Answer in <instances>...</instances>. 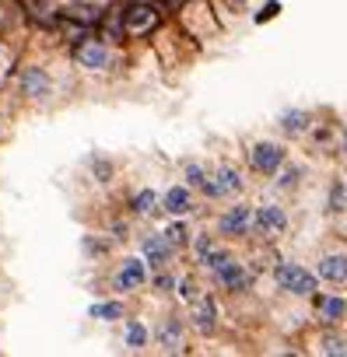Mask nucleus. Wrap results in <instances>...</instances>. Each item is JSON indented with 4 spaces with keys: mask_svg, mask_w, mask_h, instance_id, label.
I'll use <instances>...</instances> for the list:
<instances>
[{
    "mask_svg": "<svg viewBox=\"0 0 347 357\" xmlns=\"http://www.w3.org/2000/svg\"><path fill=\"white\" fill-rule=\"evenodd\" d=\"M249 165H253L260 175H274V172L284 165V147H281V144H270V140H260V144H253V151H249Z\"/></svg>",
    "mask_w": 347,
    "mask_h": 357,
    "instance_id": "4",
    "label": "nucleus"
},
{
    "mask_svg": "<svg viewBox=\"0 0 347 357\" xmlns=\"http://www.w3.org/2000/svg\"><path fill=\"white\" fill-rule=\"evenodd\" d=\"M340 151L347 154V130H344V137H340Z\"/></svg>",
    "mask_w": 347,
    "mask_h": 357,
    "instance_id": "35",
    "label": "nucleus"
},
{
    "mask_svg": "<svg viewBox=\"0 0 347 357\" xmlns=\"http://www.w3.org/2000/svg\"><path fill=\"white\" fill-rule=\"evenodd\" d=\"M144 343H147V329H144V326H140L137 319H130V322H126V347L140 350Z\"/></svg>",
    "mask_w": 347,
    "mask_h": 357,
    "instance_id": "24",
    "label": "nucleus"
},
{
    "mask_svg": "<svg viewBox=\"0 0 347 357\" xmlns=\"http://www.w3.org/2000/svg\"><path fill=\"white\" fill-rule=\"evenodd\" d=\"M74 60H77L81 67H88V70H105V67L112 63V53H109L105 43H98V39H84V43L74 46Z\"/></svg>",
    "mask_w": 347,
    "mask_h": 357,
    "instance_id": "5",
    "label": "nucleus"
},
{
    "mask_svg": "<svg viewBox=\"0 0 347 357\" xmlns=\"http://www.w3.org/2000/svg\"><path fill=\"white\" fill-rule=\"evenodd\" d=\"M277 11H281V4H277V0H267V4H263V11L256 15V22L263 25V22H270V18H277Z\"/></svg>",
    "mask_w": 347,
    "mask_h": 357,
    "instance_id": "28",
    "label": "nucleus"
},
{
    "mask_svg": "<svg viewBox=\"0 0 347 357\" xmlns=\"http://www.w3.org/2000/svg\"><path fill=\"white\" fill-rule=\"evenodd\" d=\"M158 22H161V15L151 4H130V8H123V29H126V36H137L140 39V36L154 32Z\"/></svg>",
    "mask_w": 347,
    "mask_h": 357,
    "instance_id": "2",
    "label": "nucleus"
},
{
    "mask_svg": "<svg viewBox=\"0 0 347 357\" xmlns=\"http://www.w3.org/2000/svg\"><path fill=\"white\" fill-rule=\"evenodd\" d=\"M274 280H277L281 291L298 294V298H305V294L316 291V277H312L309 270H302L298 263H281V266L274 270Z\"/></svg>",
    "mask_w": 347,
    "mask_h": 357,
    "instance_id": "1",
    "label": "nucleus"
},
{
    "mask_svg": "<svg viewBox=\"0 0 347 357\" xmlns=\"http://www.w3.org/2000/svg\"><path fill=\"white\" fill-rule=\"evenodd\" d=\"M214 277H218V284H221V287H228V291H246V287L253 284V273H249L242 263H235V259H228Z\"/></svg>",
    "mask_w": 347,
    "mask_h": 357,
    "instance_id": "9",
    "label": "nucleus"
},
{
    "mask_svg": "<svg viewBox=\"0 0 347 357\" xmlns=\"http://www.w3.org/2000/svg\"><path fill=\"white\" fill-rule=\"evenodd\" d=\"M0 133H4V126H0Z\"/></svg>",
    "mask_w": 347,
    "mask_h": 357,
    "instance_id": "36",
    "label": "nucleus"
},
{
    "mask_svg": "<svg viewBox=\"0 0 347 357\" xmlns=\"http://www.w3.org/2000/svg\"><path fill=\"white\" fill-rule=\"evenodd\" d=\"M144 280H147V263L144 259H123V266L112 277L116 291H137Z\"/></svg>",
    "mask_w": 347,
    "mask_h": 357,
    "instance_id": "7",
    "label": "nucleus"
},
{
    "mask_svg": "<svg viewBox=\"0 0 347 357\" xmlns=\"http://www.w3.org/2000/svg\"><path fill=\"white\" fill-rule=\"evenodd\" d=\"M183 172H186V183H190V186H197V190H204V183L211 178V175H207V168H204V165H197V161H186V168H183Z\"/></svg>",
    "mask_w": 347,
    "mask_h": 357,
    "instance_id": "25",
    "label": "nucleus"
},
{
    "mask_svg": "<svg viewBox=\"0 0 347 357\" xmlns=\"http://www.w3.org/2000/svg\"><path fill=\"white\" fill-rule=\"evenodd\" d=\"M176 287H179V294H183L186 301H197V284H193L190 277H183V280H176Z\"/></svg>",
    "mask_w": 347,
    "mask_h": 357,
    "instance_id": "27",
    "label": "nucleus"
},
{
    "mask_svg": "<svg viewBox=\"0 0 347 357\" xmlns=\"http://www.w3.org/2000/svg\"><path fill=\"white\" fill-rule=\"evenodd\" d=\"M214 186H218V197H232V193H239V190H242V175H239V168L221 165L218 175H214Z\"/></svg>",
    "mask_w": 347,
    "mask_h": 357,
    "instance_id": "16",
    "label": "nucleus"
},
{
    "mask_svg": "<svg viewBox=\"0 0 347 357\" xmlns=\"http://www.w3.org/2000/svg\"><path fill=\"white\" fill-rule=\"evenodd\" d=\"M165 211L168 214H176V218H183V214H190L193 211V193L186 190V186H172L168 193H165Z\"/></svg>",
    "mask_w": 347,
    "mask_h": 357,
    "instance_id": "13",
    "label": "nucleus"
},
{
    "mask_svg": "<svg viewBox=\"0 0 347 357\" xmlns=\"http://www.w3.org/2000/svg\"><path fill=\"white\" fill-rule=\"evenodd\" d=\"M298 175H302V172H298L295 165H291V168H284V175H281V190H288V186H295V183H298Z\"/></svg>",
    "mask_w": 347,
    "mask_h": 357,
    "instance_id": "31",
    "label": "nucleus"
},
{
    "mask_svg": "<svg viewBox=\"0 0 347 357\" xmlns=\"http://www.w3.org/2000/svg\"><path fill=\"white\" fill-rule=\"evenodd\" d=\"M253 228H256L263 238H281L284 228H288V214H284L277 204L256 207V211H253Z\"/></svg>",
    "mask_w": 347,
    "mask_h": 357,
    "instance_id": "3",
    "label": "nucleus"
},
{
    "mask_svg": "<svg viewBox=\"0 0 347 357\" xmlns=\"http://www.w3.org/2000/svg\"><path fill=\"white\" fill-rule=\"evenodd\" d=\"M165 238L176 245V249H186V245H190V231H186V225H179V221L165 228Z\"/></svg>",
    "mask_w": 347,
    "mask_h": 357,
    "instance_id": "26",
    "label": "nucleus"
},
{
    "mask_svg": "<svg viewBox=\"0 0 347 357\" xmlns=\"http://www.w3.org/2000/svg\"><path fill=\"white\" fill-rule=\"evenodd\" d=\"M60 18H71V22H77V25L95 29V25H98V18H102V11H98V8H91V4H71V8H64V11H60Z\"/></svg>",
    "mask_w": 347,
    "mask_h": 357,
    "instance_id": "17",
    "label": "nucleus"
},
{
    "mask_svg": "<svg viewBox=\"0 0 347 357\" xmlns=\"http://www.w3.org/2000/svg\"><path fill=\"white\" fill-rule=\"evenodd\" d=\"M312 308H316V319H319L323 326H337V322L347 315V301H344V298H330V294H319V298L312 301Z\"/></svg>",
    "mask_w": 347,
    "mask_h": 357,
    "instance_id": "10",
    "label": "nucleus"
},
{
    "mask_svg": "<svg viewBox=\"0 0 347 357\" xmlns=\"http://www.w3.org/2000/svg\"><path fill=\"white\" fill-rule=\"evenodd\" d=\"M319 277L330 280V284H344L347 280V256H323L319 259Z\"/></svg>",
    "mask_w": 347,
    "mask_h": 357,
    "instance_id": "15",
    "label": "nucleus"
},
{
    "mask_svg": "<svg viewBox=\"0 0 347 357\" xmlns=\"http://www.w3.org/2000/svg\"><path fill=\"white\" fill-rule=\"evenodd\" d=\"M154 284H158V287H161V291H168V287H176V280H172V277H165V273H161V277H158V280H154Z\"/></svg>",
    "mask_w": 347,
    "mask_h": 357,
    "instance_id": "33",
    "label": "nucleus"
},
{
    "mask_svg": "<svg viewBox=\"0 0 347 357\" xmlns=\"http://www.w3.org/2000/svg\"><path fill=\"white\" fill-rule=\"evenodd\" d=\"M22 95H29V98L50 95V74L43 67H25L22 70Z\"/></svg>",
    "mask_w": 347,
    "mask_h": 357,
    "instance_id": "11",
    "label": "nucleus"
},
{
    "mask_svg": "<svg viewBox=\"0 0 347 357\" xmlns=\"http://www.w3.org/2000/svg\"><path fill=\"white\" fill-rule=\"evenodd\" d=\"M344 190H347V183H344Z\"/></svg>",
    "mask_w": 347,
    "mask_h": 357,
    "instance_id": "37",
    "label": "nucleus"
},
{
    "mask_svg": "<svg viewBox=\"0 0 347 357\" xmlns=\"http://www.w3.org/2000/svg\"><path fill=\"white\" fill-rule=\"evenodd\" d=\"M123 315V305L119 301H102V305H91V319H102V322H112Z\"/></svg>",
    "mask_w": 347,
    "mask_h": 357,
    "instance_id": "23",
    "label": "nucleus"
},
{
    "mask_svg": "<svg viewBox=\"0 0 347 357\" xmlns=\"http://www.w3.org/2000/svg\"><path fill=\"white\" fill-rule=\"evenodd\" d=\"M161 4H165V8H172V11H179V8L186 4V0H161Z\"/></svg>",
    "mask_w": 347,
    "mask_h": 357,
    "instance_id": "34",
    "label": "nucleus"
},
{
    "mask_svg": "<svg viewBox=\"0 0 347 357\" xmlns=\"http://www.w3.org/2000/svg\"><path fill=\"white\" fill-rule=\"evenodd\" d=\"M140 249H144V263H147L151 270H161V266L172 259V252H176V245L165 238V231H161V235H147V238L140 242Z\"/></svg>",
    "mask_w": 347,
    "mask_h": 357,
    "instance_id": "6",
    "label": "nucleus"
},
{
    "mask_svg": "<svg viewBox=\"0 0 347 357\" xmlns=\"http://www.w3.org/2000/svg\"><path fill=\"white\" fill-rule=\"evenodd\" d=\"M98 25H102V36H105L109 43H119V39L126 36V29H123V8H112L109 15H102Z\"/></svg>",
    "mask_w": 347,
    "mask_h": 357,
    "instance_id": "18",
    "label": "nucleus"
},
{
    "mask_svg": "<svg viewBox=\"0 0 347 357\" xmlns=\"http://www.w3.org/2000/svg\"><path fill=\"white\" fill-rule=\"evenodd\" d=\"M281 130L291 133V137L305 133V130H309V112H302V109H288V112H281Z\"/></svg>",
    "mask_w": 347,
    "mask_h": 357,
    "instance_id": "19",
    "label": "nucleus"
},
{
    "mask_svg": "<svg viewBox=\"0 0 347 357\" xmlns=\"http://www.w3.org/2000/svg\"><path fill=\"white\" fill-rule=\"evenodd\" d=\"M193 326H197L200 333H214V326H218V308H214L211 298H197V305H193Z\"/></svg>",
    "mask_w": 347,
    "mask_h": 357,
    "instance_id": "14",
    "label": "nucleus"
},
{
    "mask_svg": "<svg viewBox=\"0 0 347 357\" xmlns=\"http://www.w3.org/2000/svg\"><path fill=\"white\" fill-rule=\"evenodd\" d=\"M319 354L344 357V354H347V340H344L340 333H323V336H319Z\"/></svg>",
    "mask_w": 347,
    "mask_h": 357,
    "instance_id": "20",
    "label": "nucleus"
},
{
    "mask_svg": "<svg viewBox=\"0 0 347 357\" xmlns=\"http://www.w3.org/2000/svg\"><path fill=\"white\" fill-rule=\"evenodd\" d=\"M91 168H95V175H98V183H109V175H112V165H109V161L95 158V161H91Z\"/></svg>",
    "mask_w": 347,
    "mask_h": 357,
    "instance_id": "29",
    "label": "nucleus"
},
{
    "mask_svg": "<svg viewBox=\"0 0 347 357\" xmlns=\"http://www.w3.org/2000/svg\"><path fill=\"white\" fill-rule=\"evenodd\" d=\"M130 211H133V214H154V211H158V193H154V190H140V193L130 200Z\"/></svg>",
    "mask_w": 347,
    "mask_h": 357,
    "instance_id": "21",
    "label": "nucleus"
},
{
    "mask_svg": "<svg viewBox=\"0 0 347 357\" xmlns=\"http://www.w3.org/2000/svg\"><path fill=\"white\" fill-rule=\"evenodd\" d=\"M253 228V211L246 207V204H235L228 214H221V221H218V231L221 235H246Z\"/></svg>",
    "mask_w": 347,
    "mask_h": 357,
    "instance_id": "8",
    "label": "nucleus"
},
{
    "mask_svg": "<svg viewBox=\"0 0 347 357\" xmlns=\"http://www.w3.org/2000/svg\"><path fill=\"white\" fill-rule=\"evenodd\" d=\"M228 259H232V252H228V249H218V245H211V249H207V252H204L197 263H200V266H207L211 273H218V270H221Z\"/></svg>",
    "mask_w": 347,
    "mask_h": 357,
    "instance_id": "22",
    "label": "nucleus"
},
{
    "mask_svg": "<svg viewBox=\"0 0 347 357\" xmlns=\"http://www.w3.org/2000/svg\"><path fill=\"white\" fill-rule=\"evenodd\" d=\"M158 343H161V347H165L168 354H179V350L186 347L179 319H165V322H161V329H158Z\"/></svg>",
    "mask_w": 347,
    "mask_h": 357,
    "instance_id": "12",
    "label": "nucleus"
},
{
    "mask_svg": "<svg viewBox=\"0 0 347 357\" xmlns=\"http://www.w3.org/2000/svg\"><path fill=\"white\" fill-rule=\"evenodd\" d=\"M211 245H214V242H211V238H207V235H200V238H197V242H193V249H197V259H200V256H204V252H207V249H211Z\"/></svg>",
    "mask_w": 347,
    "mask_h": 357,
    "instance_id": "32",
    "label": "nucleus"
},
{
    "mask_svg": "<svg viewBox=\"0 0 347 357\" xmlns=\"http://www.w3.org/2000/svg\"><path fill=\"white\" fill-rule=\"evenodd\" d=\"M330 211H344V183L333 186V193H330Z\"/></svg>",
    "mask_w": 347,
    "mask_h": 357,
    "instance_id": "30",
    "label": "nucleus"
}]
</instances>
